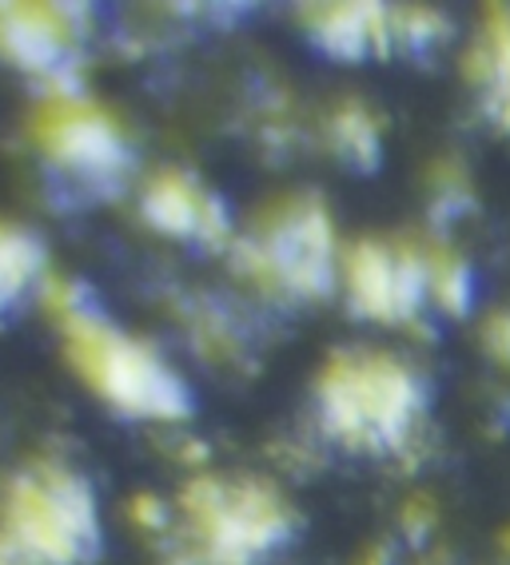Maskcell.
<instances>
[{
    "label": "cell",
    "instance_id": "6da1fadb",
    "mask_svg": "<svg viewBox=\"0 0 510 565\" xmlns=\"http://www.w3.org/2000/svg\"><path fill=\"white\" fill-rule=\"evenodd\" d=\"M44 303L61 319L72 366L100 398L120 406L124 414L156 418V423H180L192 414L188 386L148 347L132 343L128 334L113 331L100 315L88 311L76 282L52 279L44 287Z\"/></svg>",
    "mask_w": 510,
    "mask_h": 565
},
{
    "label": "cell",
    "instance_id": "7a4b0ae2",
    "mask_svg": "<svg viewBox=\"0 0 510 565\" xmlns=\"http://www.w3.org/2000/svg\"><path fill=\"white\" fill-rule=\"evenodd\" d=\"M323 423L363 450H399L423 411L418 379L387 354H336L319 383Z\"/></svg>",
    "mask_w": 510,
    "mask_h": 565
},
{
    "label": "cell",
    "instance_id": "3957f363",
    "mask_svg": "<svg viewBox=\"0 0 510 565\" xmlns=\"http://www.w3.org/2000/svg\"><path fill=\"white\" fill-rule=\"evenodd\" d=\"M4 522V542L29 565H81L100 554L93 490L64 466H36L17 478Z\"/></svg>",
    "mask_w": 510,
    "mask_h": 565
},
{
    "label": "cell",
    "instance_id": "277c9868",
    "mask_svg": "<svg viewBox=\"0 0 510 565\" xmlns=\"http://www.w3.org/2000/svg\"><path fill=\"white\" fill-rule=\"evenodd\" d=\"M184 510L212 565H252L291 537V510L264 482L200 478L188 486Z\"/></svg>",
    "mask_w": 510,
    "mask_h": 565
},
{
    "label": "cell",
    "instance_id": "5b68a950",
    "mask_svg": "<svg viewBox=\"0 0 510 565\" xmlns=\"http://www.w3.org/2000/svg\"><path fill=\"white\" fill-rule=\"evenodd\" d=\"M252 271H264L296 295H327L336 282V232L316 200L279 203L244 243Z\"/></svg>",
    "mask_w": 510,
    "mask_h": 565
},
{
    "label": "cell",
    "instance_id": "8992f818",
    "mask_svg": "<svg viewBox=\"0 0 510 565\" xmlns=\"http://www.w3.org/2000/svg\"><path fill=\"white\" fill-rule=\"evenodd\" d=\"M32 131L52 163L64 172L84 175V180H116L128 168V143L108 111L96 104L72 96V92H52L36 108Z\"/></svg>",
    "mask_w": 510,
    "mask_h": 565
},
{
    "label": "cell",
    "instance_id": "52a82bcc",
    "mask_svg": "<svg viewBox=\"0 0 510 565\" xmlns=\"http://www.w3.org/2000/svg\"><path fill=\"white\" fill-rule=\"evenodd\" d=\"M431 291L427 259L411 247H383V243H355L348 255V295L359 315L399 323L423 307Z\"/></svg>",
    "mask_w": 510,
    "mask_h": 565
},
{
    "label": "cell",
    "instance_id": "ba28073f",
    "mask_svg": "<svg viewBox=\"0 0 510 565\" xmlns=\"http://www.w3.org/2000/svg\"><path fill=\"white\" fill-rule=\"evenodd\" d=\"M84 17L72 4H0V56L32 76H64Z\"/></svg>",
    "mask_w": 510,
    "mask_h": 565
},
{
    "label": "cell",
    "instance_id": "9c48e42d",
    "mask_svg": "<svg viewBox=\"0 0 510 565\" xmlns=\"http://www.w3.org/2000/svg\"><path fill=\"white\" fill-rule=\"evenodd\" d=\"M144 220L168 235H195V239L220 243L227 235V212L224 203L212 200L195 188L184 172H160L140 200Z\"/></svg>",
    "mask_w": 510,
    "mask_h": 565
},
{
    "label": "cell",
    "instance_id": "30bf717a",
    "mask_svg": "<svg viewBox=\"0 0 510 565\" xmlns=\"http://www.w3.org/2000/svg\"><path fill=\"white\" fill-rule=\"evenodd\" d=\"M304 21L327 52H336L343 61H359L368 56V49H387L395 17L379 4H316L304 12Z\"/></svg>",
    "mask_w": 510,
    "mask_h": 565
},
{
    "label": "cell",
    "instance_id": "8fae6325",
    "mask_svg": "<svg viewBox=\"0 0 510 565\" xmlns=\"http://www.w3.org/2000/svg\"><path fill=\"white\" fill-rule=\"evenodd\" d=\"M41 271H44L41 243L32 239L29 232H21V227L0 223V307L17 303Z\"/></svg>",
    "mask_w": 510,
    "mask_h": 565
},
{
    "label": "cell",
    "instance_id": "7c38bea8",
    "mask_svg": "<svg viewBox=\"0 0 510 565\" xmlns=\"http://www.w3.org/2000/svg\"><path fill=\"white\" fill-rule=\"evenodd\" d=\"M331 131H336L339 156L348 163H355V168H375L379 163V131L363 108H343Z\"/></svg>",
    "mask_w": 510,
    "mask_h": 565
},
{
    "label": "cell",
    "instance_id": "4fadbf2b",
    "mask_svg": "<svg viewBox=\"0 0 510 565\" xmlns=\"http://www.w3.org/2000/svg\"><path fill=\"white\" fill-rule=\"evenodd\" d=\"M427 275H431V291H435V299H439L447 311H467L470 279H467V267H463L459 259H450V255H431Z\"/></svg>",
    "mask_w": 510,
    "mask_h": 565
},
{
    "label": "cell",
    "instance_id": "5bb4252c",
    "mask_svg": "<svg viewBox=\"0 0 510 565\" xmlns=\"http://www.w3.org/2000/svg\"><path fill=\"white\" fill-rule=\"evenodd\" d=\"M487 343H490V351L499 354V359H507V363H510V315L490 319V323H487Z\"/></svg>",
    "mask_w": 510,
    "mask_h": 565
},
{
    "label": "cell",
    "instance_id": "9a60e30c",
    "mask_svg": "<svg viewBox=\"0 0 510 565\" xmlns=\"http://www.w3.org/2000/svg\"><path fill=\"white\" fill-rule=\"evenodd\" d=\"M136 518H140L144 525H163V505L156 502L152 494H144V498H136Z\"/></svg>",
    "mask_w": 510,
    "mask_h": 565
},
{
    "label": "cell",
    "instance_id": "2e32d148",
    "mask_svg": "<svg viewBox=\"0 0 510 565\" xmlns=\"http://www.w3.org/2000/svg\"><path fill=\"white\" fill-rule=\"evenodd\" d=\"M0 565H29V562H24V557L17 554L9 542H0Z\"/></svg>",
    "mask_w": 510,
    "mask_h": 565
},
{
    "label": "cell",
    "instance_id": "e0dca14e",
    "mask_svg": "<svg viewBox=\"0 0 510 565\" xmlns=\"http://www.w3.org/2000/svg\"><path fill=\"white\" fill-rule=\"evenodd\" d=\"M507 542H510V537H507Z\"/></svg>",
    "mask_w": 510,
    "mask_h": 565
}]
</instances>
